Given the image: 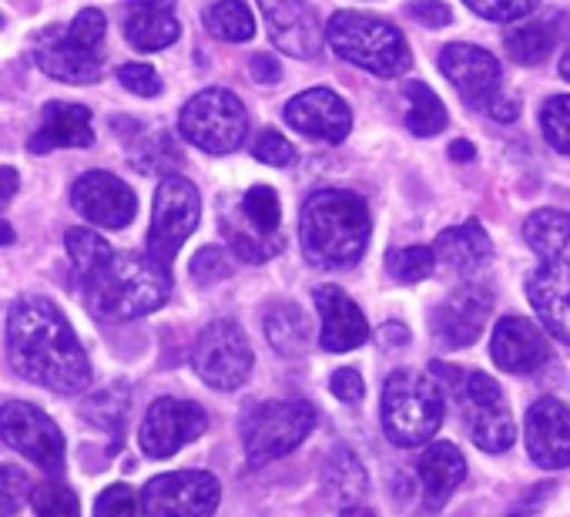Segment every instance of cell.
<instances>
[{
    "mask_svg": "<svg viewBox=\"0 0 570 517\" xmlns=\"http://www.w3.org/2000/svg\"><path fill=\"white\" fill-rule=\"evenodd\" d=\"M8 360L18 377L55 390L85 393L91 363L65 313L41 296H21L8 313Z\"/></svg>",
    "mask_w": 570,
    "mask_h": 517,
    "instance_id": "6da1fadb",
    "label": "cell"
},
{
    "mask_svg": "<svg viewBox=\"0 0 570 517\" xmlns=\"http://www.w3.org/2000/svg\"><path fill=\"white\" fill-rule=\"evenodd\" d=\"M81 293L98 316L138 320L168 303L171 276L151 255L111 252L98 270L81 276Z\"/></svg>",
    "mask_w": 570,
    "mask_h": 517,
    "instance_id": "7a4b0ae2",
    "label": "cell"
},
{
    "mask_svg": "<svg viewBox=\"0 0 570 517\" xmlns=\"http://www.w3.org/2000/svg\"><path fill=\"white\" fill-rule=\"evenodd\" d=\"M299 242L313 266H356L370 242V208L356 192L326 188L309 195L299 215Z\"/></svg>",
    "mask_w": 570,
    "mask_h": 517,
    "instance_id": "3957f363",
    "label": "cell"
},
{
    "mask_svg": "<svg viewBox=\"0 0 570 517\" xmlns=\"http://www.w3.org/2000/svg\"><path fill=\"white\" fill-rule=\"evenodd\" d=\"M326 45L350 65L366 68L380 78H396L410 68V51L403 35L370 14L340 11L326 25Z\"/></svg>",
    "mask_w": 570,
    "mask_h": 517,
    "instance_id": "277c9868",
    "label": "cell"
},
{
    "mask_svg": "<svg viewBox=\"0 0 570 517\" xmlns=\"http://www.w3.org/2000/svg\"><path fill=\"white\" fill-rule=\"evenodd\" d=\"M443 423L440 383L426 373L400 370L383 387V430L396 447H420L436 437Z\"/></svg>",
    "mask_w": 570,
    "mask_h": 517,
    "instance_id": "5b68a950",
    "label": "cell"
},
{
    "mask_svg": "<svg viewBox=\"0 0 570 517\" xmlns=\"http://www.w3.org/2000/svg\"><path fill=\"white\" fill-rule=\"evenodd\" d=\"M316 427V410L306 400H275L255 407L242 423L245 460L265 467L285 453H293Z\"/></svg>",
    "mask_w": 570,
    "mask_h": 517,
    "instance_id": "8992f818",
    "label": "cell"
},
{
    "mask_svg": "<svg viewBox=\"0 0 570 517\" xmlns=\"http://www.w3.org/2000/svg\"><path fill=\"white\" fill-rule=\"evenodd\" d=\"M222 232L232 242L235 255L245 263H268L272 255L282 252V205L278 195L268 185H252L238 208L222 215Z\"/></svg>",
    "mask_w": 570,
    "mask_h": 517,
    "instance_id": "52a82bcc",
    "label": "cell"
},
{
    "mask_svg": "<svg viewBox=\"0 0 570 517\" xmlns=\"http://www.w3.org/2000/svg\"><path fill=\"white\" fill-rule=\"evenodd\" d=\"M456 403L463 410L473 443L487 453H503L513 447L517 427L500 383L487 373H456Z\"/></svg>",
    "mask_w": 570,
    "mask_h": 517,
    "instance_id": "ba28073f",
    "label": "cell"
},
{
    "mask_svg": "<svg viewBox=\"0 0 570 517\" xmlns=\"http://www.w3.org/2000/svg\"><path fill=\"white\" fill-rule=\"evenodd\" d=\"M245 131L248 115L242 101L225 88H208L181 108V135L208 155L235 152L245 142Z\"/></svg>",
    "mask_w": 570,
    "mask_h": 517,
    "instance_id": "9c48e42d",
    "label": "cell"
},
{
    "mask_svg": "<svg viewBox=\"0 0 570 517\" xmlns=\"http://www.w3.org/2000/svg\"><path fill=\"white\" fill-rule=\"evenodd\" d=\"M202 215L198 188L181 175H161V185L155 192V212L148 228V255L158 258L165 270H171L178 248L188 242Z\"/></svg>",
    "mask_w": 570,
    "mask_h": 517,
    "instance_id": "30bf717a",
    "label": "cell"
},
{
    "mask_svg": "<svg viewBox=\"0 0 570 517\" xmlns=\"http://www.w3.org/2000/svg\"><path fill=\"white\" fill-rule=\"evenodd\" d=\"M252 363V347L232 320L208 323L191 347V367L212 390H238L248 380Z\"/></svg>",
    "mask_w": 570,
    "mask_h": 517,
    "instance_id": "8fae6325",
    "label": "cell"
},
{
    "mask_svg": "<svg viewBox=\"0 0 570 517\" xmlns=\"http://www.w3.org/2000/svg\"><path fill=\"white\" fill-rule=\"evenodd\" d=\"M141 500L148 517H212L222 500V484L208 470H175L151 477Z\"/></svg>",
    "mask_w": 570,
    "mask_h": 517,
    "instance_id": "7c38bea8",
    "label": "cell"
},
{
    "mask_svg": "<svg viewBox=\"0 0 570 517\" xmlns=\"http://www.w3.org/2000/svg\"><path fill=\"white\" fill-rule=\"evenodd\" d=\"M0 433H4V443L11 450L28 457L45 474L65 470V437L45 410L21 400L4 403V410H0Z\"/></svg>",
    "mask_w": 570,
    "mask_h": 517,
    "instance_id": "4fadbf2b",
    "label": "cell"
},
{
    "mask_svg": "<svg viewBox=\"0 0 570 517\" xmlns=\"http://www.w3.org/2000/svg\"><path fill=\"white\" fill-rule=\"evenodd\" d=\"M208 430V413L191 403V400H178V397H161L148 407L141 427H138V443L148 457L165 460L171 453H178L185 443L198 440Z\"/></svg>",
    "mask_w": 570,
    "mask_h": 517,
    "instance_id": "5bb4252c",
    "label": "cell"
},
{
    "mask_svg": "<svg viewBox=\"0 0 570 517\" xmlns=\"http://www.w3.org/2000/svg\"><path fill=\"white\" fill-rule=\"evenodd\" d=\"M493 313V293L487 286L466 283L453 290L430 316V330L446 350H463L473 347Z\"/></svg>",
    "mask_w": 570,
    "mask_h": 517,
    "instance_id": "9a60e30c",
    "label": "cell"
},
{
    "mask_svg": "<svg viewBox=\"0 0 570 517\" xmlns=\"http://www.w3.org/2000/svg\"><path fill=\"white\" fill-rule=\"evenodd\" d=\"M35 61L45 75L65 85H95L105 75L98 48H88L71 35V28H51L35 41Z\"/></svg>",
    "mask_w": 570,
    "mask_h": 517,
    "instance_id": "2e32d148",
    "label": "cell"
},
{
    "mask_svg": "<svg viewBox=\"0 0 570 517\" xmlns=\"http://www.w3.org/2000/svg\"><path fill=\"white\" fill-rule=\"evenodd\" d=\"M71 202L88 222L101 228H125L138 215L135 192L111 172H85L71 188Z\"/></svg>",
    "mask_w": 570,
    "mask_h": 517,
    "instance_id": "e0dca14e",
    "label": "cell"
},
{
    "mask_svg": "<svg viewBox=\"0 0 570 517\" xmlns=\"http://www.w3.org/2000/svg\"><path fill=\"white\" fill-rule=\"evenodd\" d=\"M527 300L540 326L570 347V258H540L527 280Z\"/></svg>",
    "mask_w": 570,
    "mask_h": 517,
    "instance_id": "ac0fdd59",
    "label": "cell"
},
{
    "mask_svg": "<svg viewBox=\"0 0 570 517\" xmlns=\"http://www.w3.org/2000/svg\"><path fill=\"white\" fill-rule=\"evenodd\" d=\"M268 38L293 58H316L323 51V25L309 0H258Z\"/></svg>",
    "mask_w": 570,
    "mask_h": 517,
    "instance_id": "d6986e66",
    "label": "cell"
},
{
    "mask_svg": "<svg viewBox=\"0 0 570 517\" xmlns=\"http://www.w3.org/2000/svg\"><path fill=\"white\" fill-rule=\"evenodd\" d=\"M523 437L537 467H570V407L557 397H543L527 410Z\"/></svg>",
    "mask_w": 570,
    "mask_h": 517,
    "instance_id": "ffe728a7",
    "label": "cell"
},
{
    "mask_svg": "<svg viewBox=\"0 0 570 517\" xmlns=\"http://www.w3.org/2000/svg\"><path fill=\"white\" fill-rule=\"evenodd\" d=\"M285 121L306 138L340 145L353 128V111L336 91L313 88V91H303L299 98H293L289 105H285Z\"/></svg>",
    "mask_w": 570,
    "mask_h": 517,
    "instance_id": "44dd1931",
    "label": "cell"
},
{
    "mask_svg": "<svg viewBox=\"0 0 570 517\" xmlns=\"http://www.w3.org/2000/svg\"><path fill=\"white\" fill-rule=\"evenodd\" d=\"M440 71L463 95L466 105H490L500 95V65L490 51L473 45H446Z\"/></svg>",
    "mask_w": 570,
    "mask_h": 517,
    "instance_id": "7402d4cb",
    "label": "cell"
},
{
    "mask_svg": "<svg viewBox=\"0 0 570 517\" xmlns=\"http://www.w3.org/2000/svg\"><path fill=\"white\" fill-rule=\"evenodd\" d=\"M490 357L503 373H533L550 360L547 336L523 316H503L490 340Z\"/></svg>",
    "mask_w": 570,
    "mask_h": 517,
    "instance_id": "603a6c76",
    "label": "cell"
},
{
    "mask_svg": "<svg viewBox=\"0 0 570 517\" xmlns=\"http://www.w3.org/2000/svg\"><path fill=\"white\" fill-rule=\"evenodd\" d=\"M316 310H320V343L330 353H350L370 340V323L363 310L340 290V286H320L316 290Z\"/></svg>",
    "mask_w": 570,
    "mask_h": 517,
    "instance_id": "cb8c5ba5",
    "label": "cell"
},
{
    "mask_svg": "<svg viewBox=\"0 0 570 517\" xmlns=\"http://www.w3.org/2000/svg\"><path fill=\"white\" fill-rule=\"evenodd\" d=\"M95 142L91 131V111L85 105H68V101H51L41 111V125L35 138L28 142L35 155H48L58 148H88Z\"/></svg>",
    "mask_w": 570,
    "mask_h": 517,
    "instance_id": "d4e9b609",
    "label": "cell"
},
{
    "mask_svg": "<svg viewBox=\"0 0 570 517\" xmlns=\"http://www.w3.org/2000/svg\"><path fill=\"white\" fill-rule=\"evenodd\" d=\"M181 35L175 21V0H131L125 18V38L138 51H165Z\"/></svg>",
    "mask_w": 570,
    "mask_h": 517,
    "instance_id": "484cf974",
    "label": "cell"
},
{
    "mask_svg": "<svg viewBox=\"0 0 570 517\" xmlns=\"http://www.w3.org/2000/svg\"><path fill=\"white\" fill-rule=\"evenodd\" d=\"M466 477V460L450 440H433L420 457V480H423V500L430 510H440L453 490Z\"/></svg>",
    "mask_w": 570,
    "mask_h": 517,
    "instance_id": "4316f807",
    "label": "cell"
},
{
    "mask_svg": "<svg viewBox=\"0 0 570 517\" xmlns=\"http://www.w3.org/2000/svg\"><path fill=\"white\" fill-rule=\"evenodd\" d=\"M433 252H436L440 263H446L456 273H476V270H483L490 263L493 242H490V235L483 232L480 222H463L456 228L440 232L436 242H433Z\"/></svg>",
    "mask_w": 570,
    "mask_h": 517,
    "instance_id": "83f0119b",
    "label": "cell"
},
{
    "mask_svg": "<svg viewBox=\"0 0 570 517\" xmlns=\"http://www.w3.org/2000/svg\"><path fill=\"white\" fill-rule=\"evenodd\" d=\"M560 41V14H543V18H527V21H513L510 35H507V55L517 65H543L550 58V51Z\"/></svg>",
    "mask_w": 570,
    "mask_h": 517,
    "instance_id": "f1b7e54d",
    "label": "cell"
},
{
    "mask_svg": "<svg viewBox=\"0 0 570 517\" xmlns=\"http://www.w3.org/2000/svg\"><path fill=\"white\" fill-rule=\"evenodd\" d=\"M523 238L540 258H570V215L540 208L523 222Z\"/></svg>",
    "mask_w": 570,
    "mask_h": 517,
    "instance_id": "f546056e",
    "label": "cell"
},
{
    "mask_svg": "<svg viewBox=\"0 0 570 517\" xmlns=\"http://www.w3.org/2000/svg\"><path fill=\"white\" fill-rule=\"evenodd\" d=\"M262 326H265L268 343L282 357H299V353H306V347H309V323H306V316H303L299 306H293V303H275V306H268Z\"/></svg>",
    "mask_w": 570,
    "mask_h": 517,
    "instance_id": "4dcf8cb0",
    "label": "cell"
},
{
    "mask_svg": "<svg viewBox=\"0 0 570 517\" xmlns=\"http://www.w3.org/2000/svg\"><path fill=\"white\" fill-rule=\"evenodd\" d=\"M403 98L410 105L406 111V128L420 138H430V135H440L446 128V108L443 101L433 95L430 85L423 81H406L403 85Z\"/></svg>",
    "mask_w": 570,
    "mask_h": 517,
    "instance_id": "1f68e13d",
    "label": "cell"
},
{
    "mask_svg": "<svg viewBox=\"0 0 570 517\" xmlns=\"http://www.w3.org/2000/svg\"><path fill=\"white\" fill-rule=\"evenodd\" d=\"M323 484H326V490H330L333 500H340L343 507H350V504H360V497L366 494V470L360 467L356 453L336 450L326 460Z\"/></svg>",
    "mask_w": 570,
    "mask_h": 517,
    "instance_id": "d6a6232c",
    "label": "cell"
},
{
    "mask_svg": "<svg viewBox=\"0 0 570 517\" xmlns=\"http://www.w3.org/2000/svg\"><path fill=\"white\" fill-rule=\"evenodd\" d=\"M205 28L208 35H215L218 41H248L255 35V18L248 11L245 0H218L205 11Z\"/></svg>",
    "mask_w": 570,
    "mask_h": 517,
    "instance_id": "836d02e7",
    "label": "cell"
},
{
    "mask_svg": "<svg viewBox=\"0 0 570 517\" xmlns=\"http://www.w3.org/2000/svg\"><path fill=\"white\" fill-rule=\"evenodd\" d=\"M386 270L396 283H423L436 270V252L426 245L396 248L386 255Z\"/></svg>",
    "mask_w": 570,
    "mask_h": 517,
    "instance_id": "e575fe53",
    "label": "cell"
},
{
    "mask_svg": "<svg viewBox=\"0 0 570 517\" xmlns=\"http://www.w3.org/2000/svg\"><path fill=\"white\" fill-rule=\"evenodd\" d=\"M65 245H68V255H71V263H75L78 276L98 270V266L105 263V258L115 252V248H111L98 232H91V228H68Z\"/></svg>",
    "mask_w": 570,
    "mask_h": 517,
    "instance_id": "d590c367",
    "label": "cell"
},
{
    "mask_svg": "<svg viewBox=\"0 0 570 517\" xmlns=\"http://www.w3.org/2000/svg\"><path fill=\"white\" fill-rule=\"evenodd\" d=\"M35 517H81V500L65 484H41L31 494Z\"/></svg>",
    "mask_w": 570,
    "mask_h": 517,
    "instance_id": "8d00e7d4",
    "label": "cell"
},
{
    "mask_svg": "<svg viewBox=\"0 0 570 517\" xmlns=\"http://www.w3.org/2000/svg\"><path fill=\"white\" fill-rule=\"evenodd\" d=\"M540 128H543V138L570 155V95H560V98H550L543 108H540Z\"/></svg>",
    "mask_w": 570,
    "mask_h": 517,
    "instance_id": "74e56055",
    "label": "cell"
},
{
    "mask_svg": "<svg viewBox=\"0 0 570 517\" xmlns=\"http://www.w3.org/2000/svg\"><path fill=\"white\" fill-rule=\"evenodd\" d=\"M141 510L145 500L128 484H111L108 490H101L95 504V517H141Z\"/></svg>",
    "mask_w": 570,
    "mask_h": 517,
    "instance_id": "f35d334b",
    "label": "cell"
},
{
    "mask_svg": "<svg viewBox=\"0 0 570 517\" xmlns=\"http://www.w3.org/2000/svg\"><path fill=\"white\" fill-rule=\"evenodd\" d=\"M463 4L487 18V21H497V25H513V21H523L540 0H463Z\"/></svg>",
    "mask_w": 570,
    "mask_h": 517,
    "instance_id": "ab89813d",
    "label": "cell"
},
{
    "mask_svg": "<svg viewBox=\"0 0 570 517\" xmlns=\"http://www.w3.org/2000/svg\"><path fill=\"white\" fill-rule=\"evenodd\" d=\"M252 155L262 162V165H272V168H282V165H289L293 158H296V148L285 142L278 131H272V128H265L258 138H255V145H252Z\"/></svg>",
    "mask_w": 570,
    "mask_h": 517,
    "instance_id": "60d3db41",
    "label": "cell"
},
{
    "mask_svg": "<svg viewBox=\"0 0 570 517\" xmlns=\"http://www.w3.org/2000/svg\"><path fill=\"white\" fill-rule=\"evenodd\" d=\"M191 276L208 286V283H218V280H228L232 276V263H228V255L222 248H202L195 258H191Z\"/></svg>",
    "mask_w": 570,
    "mask_h": 517,
    "instance_id": "b9f144b4",
    "label": "cell"
},
{
    "mask_svg": "<svg viewBox=\"0 0 570 517\" xmlns=\"http://www.w3.org/2000/svg\"><path fill=\"white\" fill-rule=\"evenodd\" d=\"M118 81H121L131 95H138V98H155V95H161V78H158V71H155L151 65H125V68L118 71Z\"/></svg>",
    "mask_w": 570,
    "mask_h": 517,
    "instance_id": "7bdbcfd3",
    "label": "cell"
},
{
    "mask_svg": "<svg viewBox=\"0 0 570 517\" xmlns=\"http://www.w3.org/2000/svg\"><path fill=\"white\" fill-rule=\"evenodd\" d=\"M71 35H75L78 41H85L88 48H98V51H101L105 35H108V21H105L101 11L88 8V11H81V14L71 21Z\"/></svg>",
    "mask_w": 570,
    "mask_h": 517,
    "instance_id": "ee69618b",
    "label": "cell"
},
{
    "mask_svg": "<svg viewBox=\"0 0 570 517\" xmlns=\"http://www.w3.org/2000/svg\"><path fill=\"white\" fill-rule=\"evenodd\" d=\"M406 14L423 28H446L453 21V11L443 4V0H410Z\"/></svg>",
    "mask_w": 570,
    "mask_h": 517,
    "instance_id": "f6af8a7d",
    "label": "cell"
},
{
    "mask_svg": "<svg viewBox=\"0 0 570 517\" xmlns=\"http://www.w3.org/2000/svg\"><path fill=\"white\" fill-rule=\"evenodd\" d=\"M330 390H333V397H336V400H343V403H360V400H363V393H366L363 377H360L356 370H350V367H343V370H336V373H333Z\"/></svg>",
    "mask_w": 570,
    "mask_h": 517,
    "instance_id": "bcb514c9",
    "label": "cell"
},
{
    "mask_svg": "<svg viewBox=\"0 0 570 517\" xmlns=\"http://www.w3.org/2000/svg\"><path fill=\"white\" fill-rule=\"evenodd\" d=\"M4 480H8V490H4V514L11 517L18 510L21 500H28V477L18 470V467H4Z\"/></svg>",
    "mask_w": 570,
    "mask_h": 517,
    "instance_id": "7dc6e473",
    "label": "cell"
},
{
    "mask_svg": "<svg viewBox=\"0 0 570 517\" xmlns=\"http://www.w3.org/2000/svg\"><path fill=\"white\" fill-rule=\"evenodd\" d=\"M248 68H252V81H258V85H275V81L282 78L278 61H275V58H268V55H255Z\"/></svg>",
    "mask_w": 570,
    "mask_h": 517,
    "instance_id": "c3c4849f",
    "label": "cell"
},
{
    "mask_svg": "<svg viewBox=\"0 0 570 517\" xmlns=\"http://www.w3.org/2000/svg\"><path fill=\"white\" fill-rule=\"evenodd\" d=\"M487 108H490V115H493L497 121H513L517 111H520V105H517L513 98H507V95H497Z\"/></svg>",
    "mask_w": 570,
    "mask_h": 517,
    "instance_id": "681fc988",
    "label": "cell"
},
{
    "mask_svg": "<svg viewBox=\"0 0 570 517\" xmlns=\"http://www.w3.org/2000/svg\"><path fill=\"white\" fill-rule=\"evenodd\" d=\"M550 490H553V484H540V487H533V490H530V497H527V504H523L517 514H510V517H527L533 507H540V504L547 500V494H550Z\"/></svg>",
    "mask_w": 570,
    "mask_h": 517,
    "instance_id": "f907efd6",
    "label": "cell"
},
{
    "mask_svg": "<svg viewBox=\"0 0 570 517\" xmlns=\"http://www.w3.org/2000/svg\"><path fill=\"white\" fill-rule=\"evenodd\" d=\"M0 178H4V202H11V198H14V192H18V172L8 165L4 172H0Z\"/></svg>",
    "mask_w": 570,
    "mask_h": 517,
    "instance_id": "816d5d0a",
    "label": "cell"
},
{
    "mask_svg": "<svg viewBox=\"0 0 570 517\" xmlns=\"http://www.w3.org/2000/svg\"><path fill=\"white\" fill-rule=\"evenodd\" d=\"M380 336H386V343H406L410 340V333H406V326H383V333Z\"/></svg>",
    "mask_w": 570,
    "mask_h": 517,
    "instance_id": "f5cc1de1",
    "label": "cell"
},
{
    "mask_svg": "<svg viewBox=\"0 0 570 517\" xmlns=\"http://www.w3.org/2000/svg\"><path fill=\"white\" fill-rule=\"evenodd\" d=\"M450 155L460 158V162H470V158H473V145H470V142H453V145H450Z\"/></svg>",
    "mask_w": 570,
    "mask_h": 517,
    "instance_id": "db71d44e",
    "label": "cell"
},
{
    "mask_svg": "<svg viewBox=\"0 0 570 517\" xmlns=\"http://www.w3.org/2000/svg\"><path fill=\"white\" fill-rule=\"evenodd\" d=\"M343 517H376L370 507H360V504H350V507H343Z\"/></svg>",
    "mask_w": 570,
    "mask_h": 517,
    "instance_id": "11a10c76",
    "label": "cell"
},
{
    "mask_svg": "<svg viewBox=\"0 0 570 517\" xmlns=\"http://www.w3.org/2000/svg\"><path fill=\"white\" fill-rule=\"evenodd\" d=\"M560 75L570 81V51H563V58H560Z\"/></svg>",
    "mask_w": 570,
    "mask_h": 517,
    "instance_id": "9f6ffc18",
    "label": "cell"
}]
</instances>
